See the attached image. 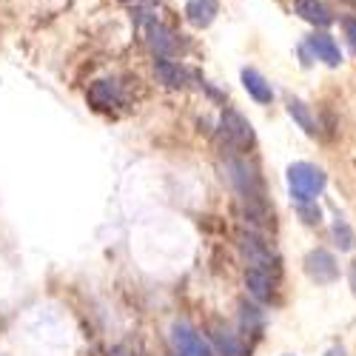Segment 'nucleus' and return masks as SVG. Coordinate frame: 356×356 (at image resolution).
<instances>
[{
  "label": "nucleus",
  "instance_id": "1",
  "mask_svg": "<svg viewBox=\"0 0 356 356\" xmlns=\"http://www.w3.org/2000/svg\"><path fill=\"white\" fill-rule=\"evenodd\" d=\"M325 183H328V177L314 163H293L288 168V188H291V197L296 200V205L316 202V197L325 191Z\"/></svg>",
  "mask_w": 356,
  "mask_h": 356
},
{
  "label": "nucleus",
  "instance_id": "2",
  "mask_svg": "<svg viewBox=\"0 0 356 356\" xmlns=\"http://www.w3.org/2000/svg\"><path fill=\"white\" fill-rule=\"evenodd\" d=\"M171 345H174L177 356H214L211 345L205 342L188 322H177L171 328Z\"/></svg>",
  "mask_w": 356,
  "mask_h": 356
},
{
  "label": "nucleus",
  "instance_id": "3",
  "mask_svg": "<svg viewBox=\"0 0 356 356\" xmlns=\"http://www.w3.org/2000/svg\"><path fill=\"white\" fill-rule=\"evenodd\" d=\"M240 248L248 257L251 268H265V271H274L277 274V257L271 251V245L257 236L254 231H240Z\"/></svg>",
  "mask_w": 356,
  "mask_h": 356
},
{
  "label": "nucleus",
  "instance_id": "4",
  "mask_svg": "<svg viewBox=\"0 0 356 356\" xmlns=\"http://www.w3.org/2000/svg\"><path fill=\"white\" fill-rule=\"evenodd\" d=\"M140 32H143L145 43L152 46V51H154L157 57H174V54H177V49H180L177 32H174V29H168L163 20H152L148 26H143Z\"/></svg>",
  "mask_w": 356,
  "mask_h": 356
},
{
  "label": "nucleus",
  "instance_id": "5",
  "mask_svg": "<svg viewBox=\"0 0 356 356\" xmlns=\"http://www.w3.org/2000/svg\"><path fill=\"white\" fill-rule=\"evenodd\" d=\"M305 274L316 282V285H331L339 280V265L334 259L331 251H325V248H316L305 257Z\"/></svg>",
  "mask_w": 356,
  "mask_h": 356
},
{
  "label": "nucleus",
  "instance_id": "6",
  "mask_svg": "<svg viewBox=\"0 0 356 356\" xmlns=\"http://www.w3.org/2000/svg\"><path fill=\"white\" fill-rule=\"evenodd\" d=\"M222 134L234 148H251L254 145V129L240 111L228 108L222 114Z\"/></svg>",
  "mask_w": 356,
  "mask_h": 356
},
{
  "label": "nucleus",
  "instance_id": "7",
  "mask_svg": "<svg viewBox=\"0 0 356 356\" xmlns=\"http://www.w3.org/2000/svg\"><path fill=\"white\" fill-rule=\"evenodd\" d=\"M245 288H248V293L254 296V300L268 302L271 296H274L277 282H274V274L271 271H265V268H248L245 271Z\"/></svg>",
  "mask_w": 356,
  "mask_h": 356
},
{
  "label": "nucleus",
  "instance_id": "8",
  "mask_svg": "<svg viewBox=\"0 0 356 356\" xmlns=\"http://www.w3.org/2000/svg\"><path fill=\"white\" fill-rule=\"evenodd\" d=\"M120 100H123V92H120V83L117 80H97L88 88V103L95 108H111Z\"/></svg>",
  "mask_w": 356,
  "mask_h": 356
},
{
  "label": "nucleus",
  "instance_id": "9",
  "mask_svg": "<svg viewBox=\"0 0 356 356\" xmlns=\"http://www.w3.org/2000/svg\"><path fill=\"white\" fill-rule=\"evenodd\" d=\"M154 72H157L160 83H165L168 88H183L191 80V72L183 63L171 60V57H160V60L154 63Z\"/></svg>",
  "mask_w": 356,
  "mask_h": 356
},
{
  "label": "nucleus",
  "instance_id": "10",
  "mask_svg": "<svg viewBox=\"0 0 356 356\" xmlns=\"http://www.w3.org/2000/svg\"><path fill=\"white\" fill-rule=\"evenodd\" d=\"M217 12H220V0H186V17L197 29L211 26Z\"/></svg>",
  "mask_w": 356,
  "mask_h": 356
},
{
  "label": "nucleus",
  "instance_id": "11",
  "mask_svg": "<svg viewBox=\"0 0 356 356\" xmlns=\"http://www.w3.org/2000/svg\"><path fill=\"white\" fill-rule=\"evenodd\" d=\"M243 86H245V92H248L257 103H271V100H274L271 83L265 80L257 69H243Z\"/></svg>",
  "mask_w": 356,
  "mask_h": 356
},
{
  "label": "nucleus",
  "instance_id": "12",
  "mask_svg": "<svg viewBox=\"0 0 356 356\" xmlns=\"http://www.w3.org/2000/svg\"><path fill=\"white\" fill-rule=\"evenodd\" d=\"M308 46L314 49V54H316V60H322V63H328V66H339L342 63V51H339V46L334 43V38L331 35H314L311 40H308Z\"/></svg>",
  "mask_w": 356,
  "mask_h": 356
},
{
  "label": "nucleus",
  "instance_id": "13",
  "mask_svg": "<svg viewBox=\"0 0 356 356\" xmlns=\"http://www.w3.org/2000/svg\"><path fill=\"white\" fill-rule=\"evenodd\" d=\"M211 339H214V345H217V350H220L222 356H245L243 339L236 337L234 331L222 328V325H214V328H211Z\"/></svg>",
  "mask_w": 356,
  "mask_h": 356
},
{
  "label": "nucleus",
  "instance_id": "14",
  "mask_svg": "<svg viewBox=\"0 0 356 356\" xmlns=\"http://www.w3.org/2000/svg\"><path fill=\"white\" fill-rule=\"evenodd\" d=\"M296 15L314 26H331V20H334L328 6L319 3V0H296Z\"/></svg>",
  "mask_w": 356,
  "mask_h": 356
},
{
  "label": "nucleus",
  "instance_id": "15",
  "mask_svg": "<svg viewBox=\"0 0 356 356\" xmlns=\"http://www.w3.org/2000/svg\"><path fill=\"white\" fill-rule=\"evenodd\" d=\"M288 114L293 117V123L300 126L305 134H316V120H314V114H311V108L302 103V100H296V97H288Z\"/></svg>",
  "mask_w": 356,
  "mask_h": 356
},
{
  "label": "nucleus",
  "instance_id": "16",
  "mask_svg": "<svg viewBox=\"0 0 356 356\" xmlns=\"http://www.w3.org/2000/svg\"><path fill=\"white\" fill-rule=\"evenodd\" d=\"M331 234H334V240H337V248H339V251H353V248H356V234H353V228L348 225V220L337 217Z\"/></svg>",
  "mask_w": 356,
  "mask_h": 356
},
{
  "label": "nucleus",
  "instance_id": "17",
  "mask_svg": "<svg viewBox=\"0 0 356 356\" xmlns=\"http://www.w3.org/2000/svg\"><path fill=\"white\" fill-rule=\"evenodd\" d=\"M296 211H300V217H302V222H308V225H316L319 222V209H316V202H300L296 205Z\"/></svg>",
  "mask_w": 356,
  "mask_h": 356
},
{
  "label": "nucleus",
  "instance_id": "18",
  "mask_svg": "<svg viewBox=\"0 0 356 356\" xmlns=\"http://www.w3.org/2000/svg\"><path fill=\"white\" fill-rule=\"evenodd\" d=\"M259 322H262L259 311H257V308H248V305H243V328L254 331V328H259Z\"/></svg>",
  "mask_w": 356,
  "mask_h": 356
},
{
  "label": "nucleus",
  "instance_id": "19",
  "mask_svg": "<svg viewBox=\"0 0 356 356\" xmlns=\"http://www.w3.org/2000/svg\"><path fill=\"white\" fill-rule=\"evenodd\" d=\"M345 32H348V38H350V43L356 49V20H345Z\"/></svg>",
  "mask_w": 356,
  "mask_h": 356
},
{
  "label": "nucleus",
  "instance_id": "20",
  "mask_svg": "<svg viewBox=\"0 0 356 356\" xmlns=\"http://www.w3.org/2000/svg\"><path fill=\"white\" fill-rule=\"evenodd\" d=\"M350 288H353V293H356V262H353V268H350Z\"/></svg>",
  "mask_w": 356,
  "mask_h": 356
},
{
  "label": "nucleus",
  "instance_id": "21",
  "mask_svg": "<svg viewBox=\"0 0 356 356\" xmlns=\"http://www.w3.org/2000/svg\"><path fill=\"white\" fill-rule=\"evenodd\" d=\"M111 356H131V353H129V350H123V348H114V350H111Z\"/></svg>",
  "mask_w": 356,
  "mask_h": 356
},
{
  "label": "nucleus",
  "instance_id": "22",
  "mask_svg": "<svg viewBox=\"0 0 356 356\" xmlns=\"http://www.w3.org/2000/svg\"><path fill=\"white\" fill-rule=\"evenodd\" d=\"M328 356H345V350H342V348H331Z\"/></svg>",
  "mask_w": 356,
  "mask_h": 356
},
{
  "label": "nucleus",
  "instance_id": "23",
  "mask_svg": "<svg viewBox=\"0 0 356 356\" xmlns=\"http://www.w3.org/2000/svg\"><path fill=\"white\" fill-rule=\"evenodd\" d=\"M134 3H137V0H134Z\"/></svg>",
  "mask_w": 356,
  "mask_h": 356
}]
</instances>
